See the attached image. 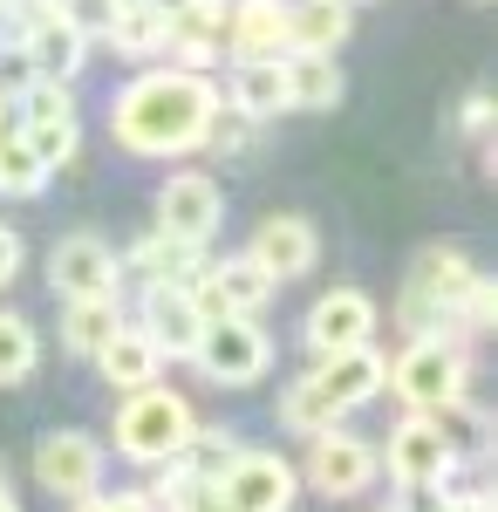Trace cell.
<instances>
[{"mask_svg":"<svg viewBox=\"0 0 498 512\" xmlns=\"http://www.w3.org/2000/svg\"><path fill=\"white\" fill-rule=\"evenodd\" d=\"M301 485H314L321 499H362L376 478H383V458H376V444H362L355 431H314L307 437V458L294 465Z\"/></svg>","mask_w":498,"mask_h":512,"instance_id":"8","label":"cell"},{"mask_svg":"<svg viewBox=\"0 0 498 512\" xmlns=\"http://www.w3.org/2000/svg\"><path fill=\"white\" fill-rule=\"evenodd\" d=\"M0 7H7V0H0Z\"/></svg>","mask_w":498,"mask_h":512,"instance_id":"42","label":"cell"},{"mask_svg":"<svg viewBox=\"0 0 498 512\" xmlns=\"http://www.w3.org/2000/svg\"><path fill=\"white\" fill-rule=\"evenodd\" d=\"M226 103H239L246 117H287V69L280 62H232V76H226Z\"/></svg>","mask_w":498,"mask_h":512,"instance_id":"25","label":"cell"},{"mask_svg":"<svg viewBox=\"0 0 498 512\" xmlns=\"http://www.w3.org/2000/svg\"><path fill=\"white\" fill-rule=\"evenodd\" d=\"M76 512H157L151 485L144 492H89V499H76Z\"/></svg>","mask_w":498,"mask_h":512,"instance_id":"35","label":"cell"},{"mask_svg":"<svg viewBox=\"0 0 498 512\" xmlns=\"http://www.w3.org/2000/svg\"><path fill=\"white\" fill-rule=\"evenodd\" d=\"M478 280L485 274L471 267L464 246H423L417 260H410L403 294H396V321H403L410 335H451V315H458V301Z\"/></svg>","mask_w":498,"mask_h":512,"instance_id":"4","label":"cell"},{"mask_svg":"<svg viewBox=\"0 0 498 512\" xmlns=\"http://www.w3.org/2000/svg\"><path fill=\"white\" fill-rule=\"evenodd\" d=\"M232 458H239V437H232V431H212V424H198L171 465H185L192 478H212V485H219V472H226Z\"/></svg>","mask_w":498,"mask_h":512,"instance_id":"31","label":"cell"},{"mask_svg":"<svg viewBox=\"0 0 498 512\" xmlns=\"http://www.w3.org/2000/svg\"><path fill=\"white\" fill-rule=\"evenodd\" d=\"M226 55L232 62H280L287 55V0H232Z\"/></svg>","mask_w":498,"mask_h":512,"instance_id":"18","label":"cell"},{"mask_svg":"<svg viewBox=\"0 0 498 512\" xmlns=\"http://www.w3.org/2000/svg\"><path fill=\"white\" fill-rule=\"evenodd\" d=\"M14 130L35 151L41 171H62L82 151V110H76V96H69V82H28L14 96Z\"/></svg>","mask_w":498,"mask_h":512,"instance_id":"7","label":"cell"},{"mask_svg":"<svg viewBox=\"0 0 498 512\" xmlns=\"http://www.w3.org/2000/svg\"><path fill=\"white\" fill-rule=\"evenodd\" d=\"M376 321H383V308H376L362 287H328V294L307 308L301 342H307L314 362H321V355H348V349H369V342H376Z\"/></svg>","mask_w":498,"mask_h":512,"instance_id":"13","label":"cell"},{"mask_svg":"<svg viewBox=\"0 0 498 512\" xmlns=\"http://www.w3.org/2000/svg\"><path fill=\"white\" fill-rule=\"evenodd\" d=\"M48 192V171L35 164V151L21 144V130L7 123L0 130V198H41Z\"/></svg>","mask_w":498,"mask_h":512,"instance_id":"30","label":"cell"},{"mask_svg":"<svg viewBox=\"0 0 498 512\" xmlns=\"http://www.w3.org/2000/svg\"><path fill=\"white\" fill-rule=\"evenodd\" d=\"M212 76H192V69H171V62H151L116 89L110 103V137L116 151L130 158H185L205 137V117H212Z\"/></svg>","mask_w":498,"mask_h":512,"instance_id":"1","label":"cell"},{"mask_svg":"<svg viewBox=\"0 0 498 512\" xmlns=\"http://www.w3.org/2000/svg\"><path fill=\"white\" fill-rule=\"evenodd\" d=\"M41 369V328L21 308H0V390H21Z\"/></svg>","mask_w":498,"mask_h":512,"instance_id":"27","label":"cell"},{"mask_svg":"<svg viewBox=\"0 0 498 512\" xmlns=\"http://www.w3.org/2000/svg\"><path fill=\"white\" fill-rule=\"evenodd\" d=\"M116 7H144V0H116Z\"/></svg>","mask_w":498,"mask_h":512,"instance_id":"39","label":"cell"},{"mask_svg":"<svg viewBox=\"0 0 498 512\" xmlns=\"http://www.w3.org/2000/svg\"><path fill=\"white\" fill-rule=\"evenodd\" d=\"M383 472H389V485L410 499V492H444L451 472H458V458H451V444L437 437V424L410 410V417L389 431V444H383Z\"/></svg>","mask_w":498,"mask_h":512,"instance_id":"11","label":"cell"},{"mask_svg":"<svg viewBox=\"0 0 498 512\" xmlns=\"http://www.w3.org/2000/svg\"><path fill=\"white\" fill-rule=\"evenodd\" d=\"M348 7H355V0H348Z\"/></svg>","mask_w":498,"mask_h":512,"instance_id":"41","label":"cell"},{"mask_svg":"<svg viewBox=\"0 0 498 512\" xmlns=\"http://www.w3.org/2000/svg\"><path fill=\"white\" fill-rule=\"evenodd\" d=\"M0 512H21V492H14V478H7V458H0Z\"/></svg>","mask_w":498,"mask_h":512,"instance_id":"38","label":"cell"},{"mask_svg":"<svg viewBox=\"0 0 498 512\" xmlns=\"http://www.w3.org/2000/svg\"><path fill=\"white\" fill-rule=\"evenodd\" d=\"M96 376H103L110 390L130 396V390H144V383H164V355H157V342L137 328V321L123 315V328L96 349Z\"/></svg>","mask_w":498,"mask_h":512,"instance_id":"20","label":"cell"},{"mask_svg":"<svg viewBox=\"0 0 498 512\" xmlns=\"http://www.w3.org/2000/svg\"><path fill=\"white\" fill-rule=\"evenodd\" d=\"M294 492H301L294 458L260 451V444H239V458L219 472V506L226 512H294Z\"/></svg>","mask_w":498,"mask_h":512,"instance_id":"9","label":"cell"},{"mask_svg":"<svg viewBox=\"0 0 498 512\" xmlns=\"http://www.w3.org/2000/svg\"><path fill=\"white\" fill-rule=\"evenodd\" d=\"M389 383V355L369 342V349H348V355H321L314 369H301L287 390H280V424L294 437H314V431H335L348 410L376 403Z\"/></svg>","mask_w":498,"mask_h":512,"instance_id":"2","label":"cell"},{"mask_svg":"<svg viewBox=\"0 0 498 512\" xmlns=\"http://www.w3.org/2000/svg\"><path fill=\"white\" fill-rule=\"evenodd\" d=\"M21 267H28V246H21V233H14V226H0V294L21 280Z\"/></svg>","mask_w":498,"mask_h":512,"instance_id":"36","label":"cell"},{"mask_svg":"<svg viewBox=\"0 0 498 512\" xmlns=\"http://www.w3.org/2000/svg\"><path fill=\"white\" fill-rule=\"evenodd\" d=\"M35 82V69H28V48L21 41H0V103L14 110V96Z\"/></svg>","mask_w":498,"mask_h":512,"instance_id":"34","label":"cell"},{"mask_svg":"<svg viewBox=\"0 0 498 512\" xmlns=\"http://www.w3.org/2000/svg\"><path fill=\"white\" fill-rule=\"evenodd\" d=\"M430 424H437V437L451 444V458H485L492 451V424H485V410L471 403V396H458V403H444V410H430Z\"/></svg>","mask_w":498,"mask_h":512,"instance_id":"28","label":"cell"},{"mask_svg":"<svg viewBox=\"0 0 498 512\" xmlns=\"http://www.w3.org/2000/svg\"><path fill=\"white\" fill-rule=\"evenodd\" d=\"M403 512H492V499H485V492H451V485H444V492H410Z\"/></svg>","mask_w":498,"mask_h":512,"instance_id":"33","label":"cell"},{"mask_svg":"<svg viewBox=\"0 0 498 512\" xmlns=\"http://www.w3.org/2000/svg\"><path fill=\"white\" fill-rule=\"evenodd\" d=\"M48 287L62 301H116L123 294V267H116V246L103 233H69L55 239L48 253Z\"/></svg>","mask_w":498,"mask_h":512,"instance_id":"12","label":"cell"},{"mask_svg":"<svg viewBox=\"0 0 498 512\" xmlns=\"http://www.w3.org/2000/svg\"><path fill=\"white\" fill-rule=\"evenodd\" d=\"M246 253L287 287V280L314 274V260H321V233H314V219H301V212H267V219L253 226V239H246Z\"/></svg>","mask_w":498,"mask_h":512,"instance_id":"17","label":"cell"},{"mask_svg":"<svg viewBox=\"0 0 498 512\" xmlns=\"http://www.w3.org/2000/svg\"><path fill=\"white\" fill-rule=\"evenodd\" d=\"M198 431V410L185 390H171V383H144V390H130L116 403L110 417V444L130 458V465H171L178 451H185V437Z\"/></svg>","mask_w":498,"mask_h":512,"instance_id":"3","label":"cell"},{"mask_svg":"<svg viewBox=\"0 0 498 512\" xmlns=\"http://www.w3.org/2000/svg\"><path fill=\"white\" fill-rule=\"evenodd\" d=\"M280 69H287V110H335L348 96L335 55H280Z\"/></svg>","mask_w":498,"mask_h":512,"instance_id":"23","label":"cell"},{"mask_svg":"<svg viewBox=\"0 0 498 512\" xmlns=\"http://www.w3.org/2000/svg\"><path fill=\"white\" fill-rule=\"evenodd\" d=\"M383 390H396L417 417H430V410L471 396V349L451 342V335H410L403 355H389V383Z\"/></svg>","mask_w":498,"mask_h":512,"instance_id":"5","label":"cell"},{"mask_svg":"<svg viewBox=\"0 0 498 512\" xmlns=\"http://www.w3.org/2000/svg\"><path fill=\"white\" fill-rule=\"evenodd\" d=\"M55 14H62L82 41H103L110 21H116V0H55Z\"/></svg>","mask_w":498,"mask_h":512,"instance_id":"32","label":"cell"},{"mask_svg":"<svg viewBox=\"0 0 498 512\" xmlns=\"http://www.w3.org/2000/svg\"><path fill=\"white\" fill-rule=\"evenodd\" d=\"M123 328V308L116 301H62V349L76 362H96V349Z\"/></svg>","mask_w":498,"mask_h":512,"instance_id":"26","label":"cell"},{"mask_svg":"<svg viewBox=\"0 0 498 512\" xmlns=\"http://www.w3.org/2000/svg\"><path fill=\"white\" fill-rule=\"evenodd\" d=\"M192 294H198V308H205V321L212 315H260L273 294H280V280L239 246V253H226V260H205V267H198Z\"/></svg>","mask_w":498,"mask_h":512,"instance_id":"14","label":"cell"},{"mask_svg":"<svg viewBox=\"0 0 498 512\" xmlns=\"http://www.w3.org/2000/svg\"><path fill=\"white\" fill-rule=\"evenodd\" d=\"M110 55H123V62H137V69H151V62H164V48H171V21L157 14L151 0L144 7H116L110 21Z\"/></svg>","mask_w":498,"mask_h":512,"instance_id":"24","label":"cell"},{"mask_svg":"<svg viewBox=\"0 0 498 512\" xmlns=\"http://www.w3.org/2000/svg\"><path fill=\"white\" fill-rule=\"evenodd\" d=\"M219 226H226V192H219V178H205V171H171L164 192H157L151 233L178 239V246H212Z\"/></svg>","mask_w":498,"mask_h":512,"instance_id":"10","label":"cell"},{"mask_svg":"<svg viewBox=\"0 0 498 512\" xmlns=\"http://www.w3.org/2000/svg\"><path fill=\"white\" fill-rule=\"evenodd\" d=\"M260 130H267L260 117H246L239 103L212 96V117H205V137H198V151H232V158H239V151H253V144H260Z\"/></svg>","mask_w":498,"mask_h":512,"instance_id":"29","label":"cell"},{"mask_svg":"<svg viewBox=\"0 0 498 512\" xmlns=\"http://www.w3.org/2000/svg\"><path fill=\"white\" fill-rule=\"evenodd\" d=\"M35 478L48 499H89V492H103V444L89 431H48L35 444Z\"/></svg>","mask_w":498,"mask_h":512,"instance_id":"15","label":"cell"},{"mask_svg":"<svg viewBox=\"0 0 498 512\" xmlns=\"http://www.w3.org/2000/svg\"><path fill=\"white\" fill-rule=\"evenodd\" d=\"M137 328L157 342L164 362H192L198 335H205V308H198L192 287H144V301H137Z\"/></svg>","mask_w":498,"mask_h":512,"instance_id":"16","label":"cell"},{"mask_svg":"<svg viewBox=\"0 0 498 512\" xmlns=\"http://www.w3.org/2000/svg\"><path fill=\"white\" fill-rule=\"evenodd\" d=\"M21 48H28V69H35V82H76L82 62H89V41L62 21V14H41L28 35H14Z\"/></svg>","mask_w":498,"mask_h":512,"instance_id":"22","label":"cell"},{"mask_svg":"<svg viewBox=\"0 0 498 512\" xmlns=\"http://www.w3.org/2000/svg\"><path fill=\"white\" fill-rule=\"evenodd\" d=\"M192 362H198V376L219 383V390H253L273 369V335L260 328V315H212Z\"/></svg>","mask_w":498,"mask_h":512,"instance_id":"6","label":"cell"},{"mask_svg":"<svg viewBox=\"0 0 498 512\" xmlns=\"http://www.w3.org/2000/svg\"><path fill=\"white\" fill-rule=\"evenodd\" d=\"M383 512H403V506H383Z\"/></svg>","mask_w":498,"mask_h":512,"instance_id":"40","label":"cell"},{"mask_svg":"<svg viewBox=\"0 0 498 512\" xmlns=\"http://www.w3.org/2000/svg\"><path fill=\"white\" fill-rule=\"evenodd\" d=\"M355 35L348 0H287V55H335Z\"/></svg>","mask_w":498,"mask_h":512,"instance_id":"21","label":"cell"},{"mask_svg":"<svg viewBox=\"0 0 498 512\" xmlns=\"http://www.w3.org/2000/svg\"><path fill=\"white\" fill-rule=\"evenodd\" d=\"M464 130H471V137L492 130V96H471V103H464Z\"/></svg>","mask_w":498,"mask_h":512,"instance_id":"37","label":"cell"},{"mask_svg":"<svg viewBox=\"0 0 498 512\" xmlns=\"http://www.w3.org/2000/svg\"><path fill=\"white\" fill-rule=\"evenodd\" d=\"M116 267L137 287H192L198 267H205V246H178V239H164V233H144L137 246L116 253Z\"/></svg>","mask_w":498,"mask_h":512,"instance_id":"19","label":"cell"}]
</instances>
